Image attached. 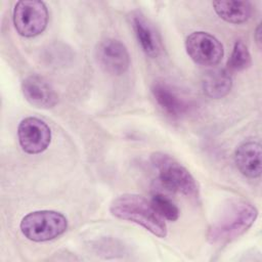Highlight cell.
Here are the masks:
<instances>
[{
    "mask_svg": "<svg viewBox=\"0 0 262 262\" xmlns=\"http://www.w3.org/2000/svg\"><path fill=\"white\" fill-rule=\"evenodd\" d=\"M212 4L218 16L230 24H243L252 14V4L248 1H215Z\"/></svg>",
    "mask_w": 262,
    "mask_h": 262,
    "instance_id": "cell-14",
    "label": "cell"
},
{
    "mask_svg": "<svg viewBox=\"0 0 262 262\" xmlns=\"http://www.w3.org/2000/svg\"><path fill=\"white\" fill-rule=\"evenodd\" d=\"M252 63L251 54L247 45L238 40L234 43L232 53L227 61V71L230 72H239L248 69Z\"/></svg>",
    "mask_w": 262,
    "mask_h": 262,
    "instance_id": "cell-15",
    "label": "cell"
},
{
    "mask_svg": "<svg viewBox=\"0 0 262 262\" xmlns=\"http://www.w3.org/2000/svg\"><path fill=\"white\" fill-rule=\"evenodd\" d=\"M21 90L25 98L36 107L50 108L57 103V94L53 88L37 75L27 77L21 83Z\"/></svg>",
    "mask_w": 262,
    "mask_h": 262,
    "instance_id": "cell-10",
    "label": "cell"
},
{
    "mask_svg": "<svg viewBox=\"0 0 262 262\" xmlns=\"http://www.w3.org/2000/svg\"><path fill=\"white\" fill-rule=\"evenodd\" d=\"M234 162L239 172L248 178H258L261 175V144L258 141H246L238 145L234 152Z\"/></svg>",
    "mask_w": 262,
    "mask_h": 262,
    "instance_id": "cell-11",
    "label": "cell"
},
{
    "mask_svg": "<svg viewBox=\"0 0 262 262\" xmlns=\"http://www.w3.org/2000/svg\"><path fill=\"white\" fill-rule=\"evenodd\" d=\"M151 205L163 219L176 221L179 218V209L172 200L163 193H155L151 196Z\"/></svg>",
    "mask_w": 262,
    "mask_h": 262,
    "instance_id": "cell-16",
    "label": "cell"
},
{
    "mask_svg": "<svg viewBox=\"0 0 262 262\" xmlns=\"http://www.w3.org/2000/svg\"><path fill=\"white\" fill-rule=\"evenodd\" d=\"M185 49L189 57L201 66H216L223 55L221 42L206 32H193L185 40Z\"/></svg>",
    "mask_w": 262,
    "mask_h": 262,
    "instance_id": "cell-6",
    "label": "cell"
},
{
    "mask_svg": "<svg viewBox=\"0 0 262 262\" xmlns=\"http://www.w3.org/2000/svg\"><path fill=\"white\" fill-rule=\"evenodd\" d=\"M19 227L28 239L47 242L58 237L67 230L68 220L61 213L56 211H35L21 219Z\"/></svg>",
    "mask_w": 262,
    "mask_h": 262,
    "instance_id": "cell-4",
    "label": "cell"
},
{
    "mask_svg": "<svg viewBox=\"0 0 262 262\" xmlns=\"http://www.w3.org/2000/svg\"><path fill=\"white\" fill-rule=\"evenodd\" d=\"M17 137L24 151L37 155L49 146L51 130L44 121L35 117H28L19 123Z\"/></svg>",
    "mask_w": 262,
    "mask_h": 262,
    "instance_id": "cell-7",
    "label": "cell"
},
{
    "mask_svg": "<svg viewBox=\"0 0 262 262\" xmlns=\"http://www.w3.org/2000/svg\"><path fill=\"white\" fill-rule=\"evenodd\" d=\"M260 35H261V27L258 26L257 30H256V41L260 47V44H261V38H260Z\"/></svg>",
    "mask_w": 262,
    "mask_h": 262,
    "instance_id": "cell-17",
    "label": "cell"
},
{
    "mask_svg": "<svg viewBox=\"0 0 262 262\" xmlns=\"http://www.w3.org/2000/svg\"><path fill=\"white\" fill-rule=\"evenodd\" d=\"M96 57L105 72L116 76L124 74L130 66V55L126 46L113 38L105 39L98 44Z\"/></svg>",
    "mask_w": 262,
    "mask_h": 262,
    "instance_id": "cell-8",
    "label": "cell"
},
{
    "mask_svg": "<svg viewBox=\"0 0 262 262\" xmlns=\"http://www.w3.org/2000/svg\"><path fill=\"white\" fill-rule=\"evenodd\" d=\"M203 90L207 96L219 99L226 96L232 87V78L225 69H214L207 72L203 78Z\"/></svg>",
    "mask_w": 262,
    "mask_h": 262,
    "instance_id": "cell-13",
    "label": "cell"
},
{
    "mask_svg": "<svg viewBox=\"0 0 262 262\" xmlns=\"http://www.w3.org/2000/svg\"><path fill=\"white\" fill-rule=\"evenodd\" d=\"M150 161L165 187L186 196H198L199 187L193 176L174 158L164 152H154Z\"/></svg>",
    "mask_w": 262,
    "mask_h": 262,
    "instance_id": "cell-3",
    "label": "cell"
},
{
    "mask_svg": "<svg viewBox=\"0 0 262 262\" xmlns=\"http://www.w3.org/2000/svg\"><path fill=\"white\" fill-rule=\"evenodd\" d=\"M151 92L160 107L172 118H180L189 110V104L164 82H155Z\"/></svg>",
    "mask_w": 262,
    "mask_h": 262,
    "instance_id": "cell-12",
    "label": "cell"
},
{
    "mask_svg": "<svg viewBox=\"0 0 262 262\" xmlns=\"http://www.w3.org/2000/svg\"><path fill=\"white\" fill-rule=\"evenodd\" d=\"M130 20L142 51L151 58L158 57L162 51V43L154 26L139 11L133 12L130 16Z\"/></svg>",
    "mask_w": 262,
    "mask_h": 262,
    "instance_id": "cell-9",
    "label": "cell"
},
{
    "mask_svg": "<svg viewBox=\"0 0 262 262\" xmlns=\"http://www.w3.org/2000/svg\"><path fill=\"white\" fill-rule=\"evenodd\" d=\"M257 216L258 211L252 204L244 201L229 202L210 225L208 241L218 245L227 244L244 234Z\"/></svg>",
    "mask_w": 262,
    "mask_h": 262,
    "instance_id": "cell-1",
    "label": "cell"
},
{
    "mask_svg": "<svg viewBox=\"0 0 262 262\" xmlns=\"http://www.w3.org/2000/svg\"><path fill=\"white\" fill-rule=\"evenodd\" d=\"M110 211L115 217L134 222L159 237L167 235L164 219L159 215L151 203L142 195L134 193L119 195L111 203Z\"/></svg>",
    "mask_w": 262,
    "mask_h": 262,
    "instance_id": "cell-2",
    "label": "cell"
},
{
    "mask_svg": "<svg viewBox=\"0 0 262 262\" xmlns=\"http://www.w3.org/2000/svg\"><path fill=\"white\" fill-rule=\"evenodd\" d=\"M48 10L44 2L37 0L18 1L13 9V25L16 32L27 38L40 35L46 29Z\"/></svg>",
    "mask_w": 262,
    "mask_h": 262,
    "instance_id": "cell-5",
    "label": "cell"
}]
</instances>
